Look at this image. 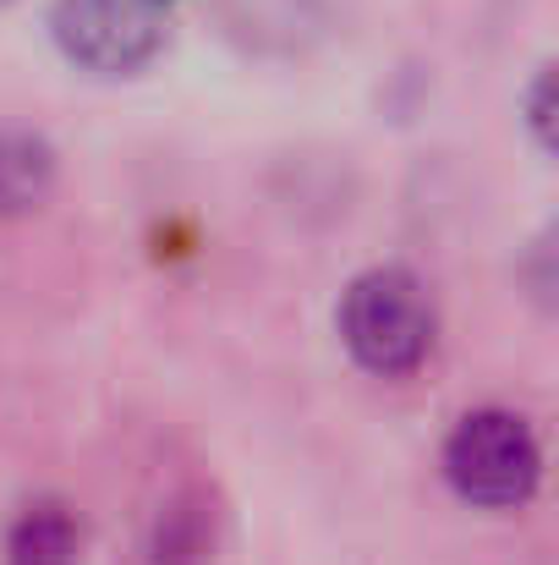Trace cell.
Instances as JSON below:
<instances>
[{
    "label": "cell",
    "mask_w": 559,
    "mask_h": 565,
    "mask_svg": "<svg viewBox=\"0 0 559 565\" xmlns=\"http://www.w3.org/2000/svg\"><path fill=\"white\" fill-rule=\"evenodd\" d=\"M0 6H6V0H0Z\"/></svg>",
    "instance_id": "52a82bcc"
},
{
    "label": "cell",
    "mask_w": 559,
    "mask_h": 565,
    "mask_svg": "<svg viewBox=\"0 0 559 565\" xmlns=\"http://www.w3.org/2000/svg\"><path fill=\"white\" fill-rule=\"evenodd\" d=\"M55 188V149L28 127H0V220L33 214Z\"/></svg>",
    "instance_id": "277c9868"
},
{
    "label": "cell",
    "mask_w": 559,
    "mask_h": 565,
    "mask_svg": "<svg viewBox=\"0 0 559 565\" xmlns=\"http://www.w3.org/2000/svg\"><path fill=\"white\" fill-rule=\"evenodd\" d=\"M538 472H544V456H538V439L527 428V417L516 412H466L444 445V478L450 489L466 500V505H483V511H516L533 500L538 489Z\"/></svg>",
    "instance_id": "7a4b0ae2"
},
{
    "label": "cell",
    "mask_w": 559,
    "mask_h": 565,
    "mask_svg": "<svg viewBox=\"0 0 559 565\" xmlns=\"http://www.w3.org/2000/svg\"><path fill=\"white\" fill-rule=\"evenodd\" d=\"M11 565H72L77 561V522L61 500H39L11 527Z\"/></svg>",
    "instance_id": "5b68a950"
},
{
    "label": "cell",
    "mask_w": 559,
    "mask_h": 565,
    "mask_svg": "<svg viewBox=\"0 0 559 565\" xmlns=\"http://www.w3.org/2000/svg\"><path fill=\"white\" fill-rule=\"evenodd\" d=\"M433 297L411 269H368L346 286L341 297V341L346 352L378 379H400L422 369V358L433 352Z\"/></svg>",
    "instance_id": "6da1fadb"
},
{
    "label": "cell",
    "mask_w": 559,
    "mask_h": 565,
    "mask_svg": "<svg viewBox=\"0 0 559 565\" xmlns=\"http://www.w3.org/2000/svg\"><path fill=\"white\" fill-rule=\"evenodd\" d=\"M50 33L72 66L132 77L165 50V11L160 0H55Z\"/></svg>",
    "instance_id": "3957f363"
},
{
    "label": "cell",
    "mask_w": 559,
    "mask_h": 565,
    "mask_svg": "<svg viewBox=\"0 0 559 565\" xmlns=\"http://www.w3.org/2000/svg\"><path fill=\"white\" fill-rule=\"evenodd\" d=\"M549 88H555V77L544 72V77H538V94H533V127H538L544 143H549Z\"/></svg>",
    "instance_id": "8992f818"
}]
</instances>
